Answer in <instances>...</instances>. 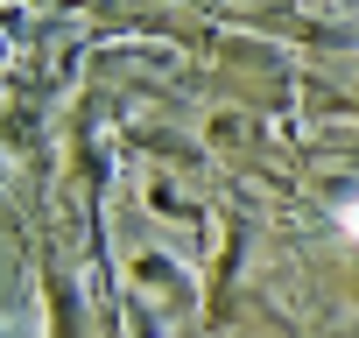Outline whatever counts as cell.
I'll list each match as a JSON object with an SVG mask.
<instances>
[{"instance_id": "obj_1", "label": "cell", "mask_w": 359, "mask_h": 338, "mask_svg": "<svg viewBox=\"0 0 359 338\" xmlns=\"http://www.w3.org/2000/svg\"><path fill=\"white\" fill-rule=\"evenodd\" d=\"M338 226H345V240H359V198L345 205V219H338Z\"/></svg>"}]
</instances>
